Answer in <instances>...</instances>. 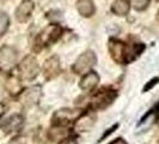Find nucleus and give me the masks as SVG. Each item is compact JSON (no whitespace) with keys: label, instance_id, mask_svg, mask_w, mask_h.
Masks as SVG:
<instances>
[{"label":"nucleus","instance_id":"obj_7","mask_svg":"<svg viewBox=\"0 0 159 144\" xmlns=\"http://www.w3.org/2000/svg\"><path fill=\"white\" fill-rule=\"evenodd\" d=\"M62 34V29L57 24H50L40 34V40L43 45H50L59 40Z\"/></svg>","mask_w":159,"mask_h":144},{"label":"nucleus","instance_id":"obj_8","mask_svg":"<svg viewBox=\"0 0 159 144\" xmlns=\"http://www.w3.org/2000/svg\"><path fill=\"white\" fill-rule=\"evenodd\" d=\"M35 8V4L32 0H23L16 10V18L18 22L23 23V22H26L30 16H31L32 11Z\"/></svg>","mask_w":159,"mask_h":144},{"label":"nucleus","instance_id":"obj_21","mask_svg":"<svg viewBox=\"0 0 159 144\" xmlns=\"http://www.w3.org/2000/svg\"><path fill=\"white\" fill-rule=\"evenodd\" d=\"M8 144H24L22 141H20V138H18V139H15V141H12V142H10Z\"/></svg>","mask_w":159,"mask_h":144},{"label":"nucleus","instance_id":"obj_17","mask_svg":"<svg viewBox=\"0 0 159 144\" xmlns=\"http://www.w3.org/2000/svg\"><path fill=\"white\" fill-rule=\"evenodd\" d=\"M151 0H130V5L132 7H134L136 11H143L145 8H147V6L150 5Z\"/></svg>","mask_w":159,"mask_h":144},{"label":"nucleus","instance_id":"obj_5","mask_svg":"<svg viewBox=\"0 0 159 144\" xmlns=\"http://www.w3.org/2000/svg\"><path fill=\"white\" fill-rule=\"evenodd\" d=\"M116 98V93L111 90H99L92 98V107L98 108V109H104L108 106L114 102V100Z\"/></svg>","mask_w":159,"mask_h":144},{"label":"nucleus","instance_id":"obj_22","mask_svg":"<svg viewBox=\"0 0 159 144\" xmlns=\"http://www.w3.org/2000/svg\"><path fill=\"white\" fill-rule=\"evenodd\" d=\"M4 112H5V107H4L2 103H0V118H1V115L4 114Z\"/></svg>","mask_w":159,"mask_h":144},{"label":"nucleus","instance_id":"obj_1","mask_svg":"<svg viewBox=\"0 0 159 144\" xmlns=\"http://www.w3.org/2000/svg\"><path fill=\"white\" fill-rule=\"evenodd\" d=\"M143 45H134L132 47L126 46L122 41L112 40L109 41V50L112 59L119 64H126L134 60L136 56L140 55L143 50Z\"/></svg>","mask_w":159,"mask_h":144},{"label":"nucleus","instance_id":"obj_15","mask_svg":"<svg viewBox=\"0 0 159 144\" xmlns=\"http://www.w3.org/2000/svg\"><path fill=\"white\" fill-rule=\"evenodd\" d=\"M93 122H95L93 118L88 115V114H85V115H81L79 119L75 121L74 128L77 131H80V132H85V131H89L93 126Z\"/></svg>","mask_w":159,"mask_h":144},{"label":"nucleus","instance_id":"obj_6","mask_svg":"<svg viewBox=\"0 0 159 144\" xmlns=\"http://www.w3.org/2000/svg\"><path fill=\"white\" fill-rule=\"evenodd\" d=\"M17 61V53L12 47L4 46L0 50V67L4 71H10L13 69Z\"/></svg>","mask_w":159,"mask_h":144},{"label":"nucleus","instance_id":"obj_19","mask_svg":"<svg viewBox=\"0 0 159 144\" xmlns=\"http://www.w3.org/2000/svg\"><path fill=\"white\" fill-rule=\"evenodd\" d=\"M158 82H159L158 77H156V78L151 79L150 82H148V83H147V84H146V85H145V88H143V91H147L148 89H152L153 87H154V85H156V84H157V83H158Z\"/></svg>","mask_w":159,"mask_h":144},{"label":"nucleus","instance_id":"obj_14","mask_svg":"<svg viewBox=\"0 0 159 144\" xmlns=\"http://www.w3.org/2000/svg\"><path fill=\"white\" fill-rule=\"evenodd\" d=\"M130 4L127 0H115L111 5V12L116 16H126L129 12Z\"/></svg>","mask_w":159,"mask_h":144},{"label":"nucleus","instance_id":"obj_3","mask_svg":"<svg viewBox=\"0 0 159 144\" xmlns=\"http://www.w3.org/2000/svg\"><path fill=\"white\" fill-rule=\"evenodd\" d=\"M83 115L80 109H59L53 115V124L55 126H64L67 124H71L73 121H77Z\"/></svg>","mask_w":159,"mask_h":144},{"label":"nucleus","instance_id":"obj_12","mask_svg":"<svg viewBox=\"0 0 159 144\" xmlns=\"http://www.w3.org/2000/svg\"><path fill=\"white\" fill-rule=\"evenodd\" d=\"M59 71H60V63H59V59L56 56L49 58L43 65V73L47 78L56 76Z\"/></svg>","mask_w":159,"mask_h":144},{"label":"nucleus","instance_id":"obj_23","mask_svg":"<svg viewBox=\"0 0 159 144\" xmlns=\"http://www.w3.org/2000/svg\"><path fill=\"white\" fill-rule=\"evenodd\" d=\"M157 21L159 22V12H158V16H157Z\"/></svg>","mask_w":159,"mask_h":144},{"label":"nucleus","instance_id":"obj_16","mask_svg":"<svg viewBox=\"0 0 159 144\" xmlns=\"http://www.w3.org/2000/svg\"><path fill=\"white\" fill-rule=\"evenodd\" d=\"M67 136H68V130L64 128V126H55L49 132V137L53 141H61V139H65Z\"/></svg>","mask_w":159,"mask_h":144},{"label":"nucleus","instance_id":"obj_18","mask_svg":"<svg viewBox=\"0 0 159 144\" xmlns=\"http://www.w3.org/2000/svg\"><path fill=\"white\" fill-rule=\"evenodd\" d=\"M8 24H10V19L8 16L4 12H0V36L4 35L8 28Z\"/></svg>","mask_w":159,"mask_h":144},{"label":"nucleus","instance_id":"obj_9","mask_svg":"<svg viewBox=\"0 0 159 144\" xmlns=\"http://www.w3.org/2000/svg\"><path fill=\"white\" fill-rule=\"evenodd\" d=\"M23 126V117L19 114H13L11 117H8L1 124V128L6 132V133H13L20 131V128Z\"/></svg>","mask_w":159,"mask_h":144},{"label":"nucleus","instance_id":"obj_10","mask_svg":"<svg viewBox=\"0 0 159 144\" xmlns=\"http://www.w3.org/2000/svg\"><path fill=\"white\" fill-rule=\"evenodd\" d=\"M41 96V88L40 87H31V88L24 90L20 95V101L25 106H32L35 104Z\"/></svg>","mask_w":159,"mask_h":144},{"label":"nucleus","instance_id":"obj_11","mask_svg":"<svg viewBox=\"0 0 159 144\" xmlns=\"http://www.w3.org/2000/svg\"><path fill=\"white\" fill-rule=\"evenodd\" d=\"M98 82H99V76L95 71H90L86 74L83 76V78L80 80L79 87L84 91H92L97 87Z\"/></svg>","mask_w":159,"mask_h":144},{"label":"nucleus","instance_id":"obj_20","mask_svg":"<svg viewBox=\"0 0 159 144\" xmlns=\"http://www.w3.org/2000/svg\"><path fill=\"white\" fill-rule=\"evenodd\" d=\"M110 144H127V143H126L122 138H116V139H115V141H112Z\"/></svg>","mask_w":159,"mask_h":144},{"label":"nucleus","instance_id":"obj_4","mask_svg":"<svg viewBox=\"0 0 159 144\" xmlns=\"http://www.w3.org/2000/svg\"><path fill=\"white\" fill-rule=\"evenodd\" d=\"M40 71L39 64L36 61V59L34 56H26L23 61L19 64V74L20 78L25 80H31L34 79Z\"/></svg>","mask_w":159,"mask_h":144},{"label":"nucleus","instance_id":"obj_13","mask_svg":"<svg viewBox=\"0 0 159 144\" xmlns=\"http://www.w3.org/2000/svg\"><path fill=\"white\" fill-rule=\"evenodd\" d=\"M77 8L83 17H91L95 13V5L92 0H78Z\"/></svg>","mask_w":159,"mask_h":144},{"label":"nucleus","instance_id":"obj_2","mask_svg":"<svg viewBox=\"0 0 159 144\" xmlns=\"http://www.w3.org/2000/svg\"><path fill=\"white\" fill-rule=\"evenodd\" d=\"M96 63H97V58H96L95 53L92 50H86L77 58L75 63L72 66V70L74 73L84 76L88 72L91 71V69L93 67V65Z\"/></svg>","mask_w":159,"mask_h":144}]
</instances>
